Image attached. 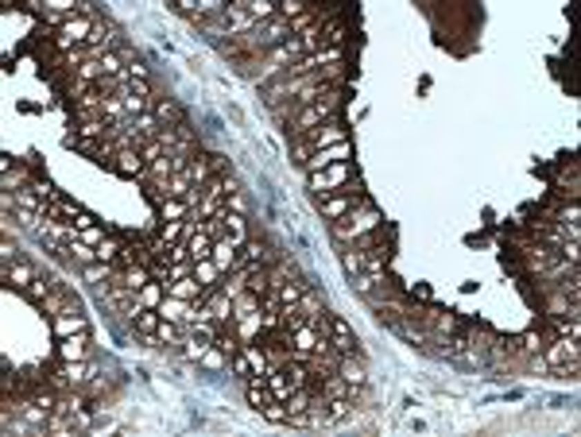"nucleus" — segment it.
I'll list each match as a JSON object with an SVG mask.
<instances>
[{"mask_svg":"<svg viewBox=\"0 0 581 437\" xmlns=\"http://www.w3.org/2000/svg\"><path fill=\"white\" fill-rule=\"evenodd\" d=\"M325 321H330V340H334V349L341 352H356V356L365 360V352H361V340L353 337V329H349V321L341 318V313H325Z\"/></svg>","mask_w":581,"mask_h":437,"instance_id":"1","label":"nucleus"},{"mask_svg":"<svg viewBox=\"0 0 581 437\" xmlns=\"http://www.w3.org/2000/svg\"><path fill=\"white\" fill-rule=\"evenodd\" d=\"M337 376L349 383L353 391H365L368 387V371H365V360L356 356V352H345L341 360H337Z\"/></svg>","mask_w":581,"mask_h":437,"instance_id":"2","label":"nucleus"},{"mask_svg":"<svg viewBox=\"0 0 581 437\" xmlns=\"http://www.w3.org/2000/svg\"><path fill=\"white\" fill-rule=\"evenodd\" d=\"M279 252H272V248H267L264 240H256V236H248L245 244H240V263H245V267H264L267 260H276Z\"/></svg>","mask_w":581,"mask_h":437,"instance_id":"3","label":"nucleus"},{"mask_svg":"<svg viewBox=\"0 0 581 437\" xmlns=\"http://www.w3.org/2000/svg\"><path fill=\"white\" fill-rule=\"evenodd\" d=\"M349 175H353V166H349V163H341V166H337V171H330V175H325V178H310V190H318V194H322V202H325V197H330V194H341V190H337V186H341V182H345V178H349Z\"/></svg>","mask_w":581,"mask_h":437,"instance_id":"4","label":"nucleus"},{"mask_svg":"<svg viewBox=\"0 0 581 437\" xmlns=\"http://www.w3.org/2000/svg\"><path fill=\"white\" fill-rule=\"evenodd\" d=\"M89 35H93V23H89V20H66V23H62V35H59V47L70 55V47L82 43V39L89 43Z\"/></svg>","mask_w":581,"mask_h":437,"instance_id":"5","label":"nucleus"},{"mask_svg":"<svg viewBox=\"0 0 581 437\" xmlns=\"http://www.w3.org/2000/svg\"><path fill=\"white\" fill-rule=\"evenodd\" d=\"M113 166H117L120 175H136V178H144V171H148V163H144V155H140L136 147L117 151V155H113Z\"/></svg>","mask_w":581,"mask_h":437,"instance_id":"6","label":"nucleus"},{"mask_svg":"<svg viewBox=\"0 0 581 437\" xmlns=\"http://www.w3.org/2000/svg\"><path fill=\"white\" fill-rule=\"evenodd\" d=\"M356 202H365L361 194H341L337 202H318V209H322V217H330V221H341V217H349L356 209Z\"/></svg>","mask_w":581,"mask_h":437,"instance_id":"7","label":"nucleus"},{"mask_svg":"<svg viewBox=\"0 0 581 437\" xmlns=\"http://www.w3.org/2000/svg\"><path fill=\"white\" fill-rule=\"evenodd\" d=\"M306 287H310V282L306 279H287V282H279L276 291H267V294H276V302H279V310H283V306H298V298H303V291Z\"/></svg>","mask_w":581,"mask_h":437,"instance_id":"8","label":"nucleus"},{"mask_svg":"<svg viewBox=\"0 0 581 437\" xmlns=\"http://www.w3.org/2000/svg\"><path fill=\"white\" fill-rule=\"evenodd\" d=\"M213 175H217L213 155H198V159H190V166H187V178H190L194 186H206Z\"/></svg>","mask_w":581,"mask_h":437,"instance_id":"9","label":"nucleus"},{"mask_svg":"<svg viewBox=\"0 0 581 437\" xmlns=\"http://www.w3.org/2000/svg\"><path fill=\"white\" fill-rule=\"evenodd\" d=\"M4 282L16 287V291H28L31 282H35V271H31L28 263H4Z\"/></svg>","mask_w":581,"mask_h":437,"instance_id":"10","label":"nucleus"},{"mask_svg":"<svg viewBox=\"0 0 581 437\" xmlns=\"http://www.w3.org/2000/svg\"><path fill=\"white\" fill-rule=\"evenodd\" d=\"M187 248H190V260H194V263H202V260L213 255V240H209V233H206V221H202V229L187 240Z\"/></svg>","mask_w":581,"mask_h":437,"instance_id":"11","label":"nucleus"},{"mask_svg":"<svg viewBox=\"0 0 581 437\" xmlns=\"http://www.w3.org/2000/svg\"><path fill=\"white\" fill-rule=\"evenodd\" d=\"M159 213H163V221H187V217L194 213V205H190L187 197H163Z\"/></svg>","mask_w":581,"mask_h":437,"instance_id":"12","label":"nucleus"},{"mask_svg":"<svg viewBox=\"0 0 581 437\" xmlns=\"http://www.w3.org/2000/svg\"><path fill=\"white\" fill-rule=\"evenodd\" d=\"M62 360H89V333H78V337H66L59 349Z\"/></svg>","mask_w":581,"mask_h":437,"instance_id":"13","label":"nucleus"},{"mask_svg":"<svg viewBox=\"0 0 581 437\" xmlns=\"http://www.w3.org/2000/svg\"><path fill=\"white\" fill-rule=\"evenodd\" d=\"M225 240L233 244V248H240V244L248 240V217L225 213Z\"/></svg>","mask_w":581,"mask_h":437,"instance_id":"14","label":"nucleus"},{"mask_svg":"<svg viewBox=\"0 0 581 437\" xmlns=\"http://www.w3.org/2000/svg\"><path fill=\"white\" fill-rule=\"evenodd\" d=\"M237 252H240V248H233L229 240H217L209 260L217 263V271H221V267H240V255H237Z\"/></svg>","mask_w":581,"mask_h":437,"instance_id":"15","label":"nucleus"},{"mask_svg":"<svg viewBox=\"0 0 581 437\" xmlns=\"http://www.w3.org/2000/svg\"><path fill=\"white\" fill-rule=\"evenodd\" d=\"M155 117H159V124H178V120H187V113H182V105L175 97H163V101H155Z\"/></svg>","mask_w":581,"mask_h":437,"instance_id":"16","label":"nucleus"},{"mask_svg":"<svg viewBox=\"0 0 581 437\" xmlns=\"http://www.w3.org/2000/svg\"><path fill=\"white\" fill-rule=\"evenodd\" d=\"M155 344H182V325L178 321H159V329H155Z\"/></svg>","mask_w":581,"mask_h":437,"instance_id":"17","label":"nucleus"},{"mask_svg":"<svg viewBox=\"0 0 581 437\" xmlns=\"http://www.w3.org/2000/svg\"><path fill=\"white\" fill-rule=\"evenodd\" d=\"M310 144H345V128L337 124V120H330V124L322 128V132H310Z\"/></svg>","mask_w":581,"mask_h":437,"instance_id":"18","label":"nucleus"},{"mask_svg":"<svg viewBox=\"0 0 581 437\" xmlns=\"http://www.w3.org/2000/svg\"><path fill=\"white\" fill-rule=\"evenodd\" d=\"M325 407H330V426H334V422H345V418H353L356 402H353V398H325Z\"/></svg>","mask_w":581,"mask_h":437,"instance_id":"19","label":"nucleus"},{"mask_svg":"<svg viewBox=\"0 0 581 437\" xmlns=\"http://www.w3.org/2000/svg\"><path fill=\"white\" fill-rule=\"evenodd\" d=\"M341 267H345L349 279H356V275L365 271V255L356 252V248H345V252H341Z\"/></svg>","mask_w":581,"mask_h":437,"instance_id":"20","label":"nucleus"},{"mask_svg":"<svg viewBox=\"0 0 581 437\" xmlns=\"http://www.w3.org/2000/svg\"><path fill=\"white\" fill-rule=\"evenodd\" d=\"M298 313H303V318H314V313H322V294L306 287L303 298H298Z\"/></svg>","mask_w":581,"mask_h":437,"instance_id":"21","label":"nucleus"},{"mask_svg":"<svg viewBox=\"0 0 581 437\" xmlns=\"http://www.w3.org/2000/svg\"><path fill=\"white\" fill-rule=\"evenodd\" d=\"M542 344H546V340H542L539 329L520 333V352H523V356H535V352H542Z\"/></svg>","mask_w":581,"mask_h":437,"instance_id":"22","label":"nucleus"},{"mask_svg":"<svg viewBox=\"0 0 581 437\" xmlns=\"http://www.w3.org/2000/svg\"><path fill=\"white\" fill-rule=\"evenodd\" d=\"M198 364H202V368H213V371L229 368V360H225V352L217 349V344H209V349H206V352H202V356H198Z\"/></svg>","mask_w":581,"mask_h":437,"instance_id":"23","label":"nucleus"},{"mask_svg":"<svg viewBox=\"0 0 581 437\" xmlns=\"http://www.w3.org/2000/svg\"><path fill=\"white\" fill-rule=\"evenodd\" d=\"M256 306H260V294H252V291H245V294H240V298L237 302H233V318H248V313H252V310H256Z\"/></svg>","mask_w":581,"mask_h":437,"instance_id":"24","label":"nucleus"},{"mask_svg":"<svg viewBox=\"0 0 581 437\" xmlns=\"http://www.w3.org/2000/svg\"><path fill=\"white\" fill-rule=\"evenodd\" d=\"M70 260L78 263V267H86V263L97 260V248H89V244H78V240H74V244H70Z\"/></svg>","mask_w":581,"mask_h":437,"instance_id":"25","label":"nucleus"},{"mask_svg":"<svg viewBox=\"0 0 581 437\" xmlns=\"http://www.w3.org/2000/svg\"><path fill=\"white\" fill-rule=\"evenodd\" d=\"M345 43V23H330V28H322V47H341Z\"/></svg>","mask_w":581,"mask_h":437,"instance_id":"26","label":"nucleus"},{"mask_svg":"<svg viewBox=\"0 0 581 437\" xmlns=\"http://www.w3.org/2000/svg\"><path fill=\"white\" fill-rule=\"evenodd\" d=\"M225 213H237V217H248V194L237 190V194L225 197Z\"/></svg>","mask_w":581,"mask_h":437,"instance_id":"27","label":"nucleus"},{"mask_svg":"<svg viewBox=\"0 0 581 437\" xmlns=\"http://www.w3.org/2000/svg\"><path fill=\"white\" fill-rule=\"evenodd\" d=\"M194 271V260H182V263H171L167 267V282H178V279H190Z\"/></svg>","mask_w":581,"mask_h":437,"instance_id":"28","label":"nucleus"},{"mask_svg":"<svg viewBox=\"0 0 581 437\" xmlns=\"http://www.w3.org/2000/svg\"><path fill=\"white\" fill-rule=\"evenodd\" d=\"M117 255H120V244L117 240H101L97 244V260L101 263H117Z\"/></svg>","mask_w":581,"mask_h":437,"instance_id":"29","label":"nucleus"},{"mask_svg":"<svg viewBox=\"0 0 581 437\" xmlns=\"http://www.w3.org/2000/svg\"><path fill=\"white\" fill-rule=\"evenodd\" d=\"M260 414H264L267 422H291V414H287V407H283V402H267V407L260 410Z\"/></svg>","mask_w":581,"mask_h":437,"instance_id":"30","label":"nucleus"},{"mask_svg":"<svg viewBox=\"0 0 581 437\" xmlns=\"http://www.w3.org/2000/svg\"><path fill=\"white\" fill-rule=\"evenodd\" d=\"M349 287H353L356 294H365V298H368V294H372L376 287H380V282H372V279H368L365 271H361V275H356V279H349Z\"/></svg>","mask_w":581,"mask_h":437,"instance_id":"31","label":"nucleus"},{"mask_svg":"<svg viewBox=\"0 0 581 437\" xmlns=\"http://www.w3.org/2000/svg\"><path fill=\"white\" fill-rule=\"evenodd\" d=\"M233 371H237L240 379H252V364H248V352H245V349L233 356Z\"/></svg>","mask_w":581,"mask_h":437,"instance_id":"32","label":"nucleus"},{"mask_svg":"<svg viewBox=\"0 0 581 437\" xmlns=\"http://www.w3.org/2000/svg\"><path fill=\"white\" fill-rule=\"evenodd\" d=\"M0 255H4V263H16V255H20V248L4 236V244H0Z\"/></svg>","mask_w":581,"mask_h":437,"instance_id":"33","label":"nucleus"},{"mask_svg":"<svg viewBox=\"0 0 581 437\" xmlns=\"http://www.w3.org/2000/svg\"><path fill=\"white\" fill-rule=\"evenodd\" d=\"M74 224H78V229H93V217H89V213H82Z\"/></svg>","mask_w":581,"mask_h":437,"instance_id":"34","label":"nucleus"}]
</instances>
